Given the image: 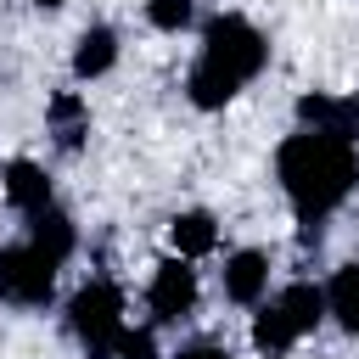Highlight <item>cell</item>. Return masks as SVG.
<instances>
[{
  "instance_id": "cell-1",
  "label": "cell",
  "mask_w": 359,
  "mask_h": 359,
  "mask_svg": "<svg viewBox=\"0 0 359 359\" xmlns=\"http://www.w3.org/2000/svg\"><path fill=\"white\" fill-rule=\"evenodd\" d=\"M275 180H280L303 236H320V224L359 185V146H348V140H337L325 129H297L275 151Z\"/></svg>"
},
{
  "instance_id": "cell-2",
  "label": "cell",
  "mask_w": 359,
  "mask_h": 359,
  "mask_svg": "<svg viewBox=\"0 0 359 359\" xmlns=\"http://www.w3.org/2000/svg\"><path fill=\"white\" fill-rule=\"evenodd\" d=\"M264 62H269V39H264L241 11L208 17V22H202V50H196V62H191V73H185L191 107H202V112L230 107V101L264 73Z\"/></svg>"
},
{
  "instance_id": "cell-3",
  "label": "cell",
  "mask_w": 359,
  "mask_h": 359,
  "mask_svg": "<svg viewBox=\"0 0 359 359\" xmlns=\"http://www.w3.org/2000/svg\"><path fill=\"white\" fill-rule=\"evenodd\" d=\"M123 292L118 280H84L67 297V331L84 342V359H112V337L123 331Z\"/></svg>"
},
{
  "instance_id": "cell-4",
  "label": "cell",
  "mask_w": 359,
  "mask_h": 359,
  "mask_svg": "<svg viewBox=\"0 0 359 359\" xmlns=\"http://www.w3.org/2000/svg\"><path fill=\"white\" fill-rule=\"evenodd\" d=\"M56 297V264L34 252L28 241L0 247V303L11 309H45Z\"/></svg>"
},
{
  "instance_id": "cell-5",
  "label": "cell",
  "mask_w": 359,
  "mask_h": 359,
  "mask_svg": "<svg viewBox=\"0 0 359 359\" xmlns=\"http://www.w3.org/2000/svg\"><path fill=\"white\" fill-rule=\"evenodd\" d=\"M146 309H151V325H180L191 309H196V269L191 258H163L146 280Z\"/></svg>"
},
{
  "instance_id": "cell-6",
  "label": "cell",
  "mask_w": 359,
  "mask_h": 359,
  "mask_svg": "<svg viewBox=\"0 0 359 359\" xmlns=\"http://www.w3.org/2000/svg\"><path fill=\"white\" fill-rule=\"evenodd\" d=\"M297 129H325L348 146H359V95H325V90H309L297 101Z\"/></svg>"
},
{
  "instance_id": "cell-7",
  "label": "cell",
  "mask_w": 359,
  "mask_h": 359,
  "mask_svg": "<svg viewBox=\"0 0 359 359\" xmlns=\"http://www.w3.org/2000/svg\"><path fill=\"white\" fill-rule=\"evenodd\" d=\"M224 297L241 303V309L269 297V252L264 247H241V252L224 258Z\"/></svg>"
},
{
  "instance_id": "cell-8",
  "label": "cell",
  "mask_w": 359,
  "mask_h": 359,
  "mask_svg": "<svg viewBox=\"0 0 359 359\" xmlns=\"http://www.w3.org/2000/svg\"><path fill=\"white\" fill-rule=\"evenodd\" d=\"M0 191H6V202L28 219V213H39L45 202H56L50 196V174L34 163V157H11L6 163V174H0Z\"/></svg>"
},
{
  "instance_id": "cell-9",
  "label": "cell",
  "mask_w": 359,
  "mask_h": 359,
  "mask_svg": "<svg viewBox=\"0 0 359 359\" xmlns=\"http://www.w3.org/2000/svg\"><path fill=\"white\" fill-rule=\"evenodd\" d=\"M28 247L34 252H45L56 269L73 258V247H79V230H73V219L56 208V202H45L39 213H28Z\"/></svg>"
},
{
  "instance_id": "cell-10",
  "label": "cell",
  "mask_w": 359,
  "mask_h": 359,
  "mask_svg": "<svg viewBox=\"0 0 359 359\" xmlns=\"http://www.w3.org/2000/svg\"><path fill=\"white\" fill-rule=\"evenodd\" d=\"M112 67H118V34H112L107 22H90V28L79 34V45H73V79L90 84V79H101V73H112Z\"/></svg>"
},
{
  "instance_id": "cell-11",
  "label": "cell",
  "mask_w": 359,
  "mask_h": 359,
  "mask_svg": "<svg viewBox=\"0 0 359 359\" xmlns=\"http://www.w3.org/2000/svg\"><path fill=\"white\" fill-rule=\"evenodd\" d=\"M168 247H174L180 258H208V252L219 247V219H213L208 208L174 213V219H168Z\"/></svg>"
},
{
  "instance_id": "cell-12",
  "label": "cell",
  "mask_w": 359,
  "mask_h": 359,
  "mask_svg": "<svg viewBox=\"0 0 359 359\" xmlns=\"http://www.w3.org/2000/svg\"><path fill=\"white\" fill-rule=\"evenodd\" d=\"M258 314H252V348L264 353V359H286L297 342H303V331L286 320V309L269 297V303H252Z\"/></svg>"
},
{
  "instance_id": "cell-13",
  "label": "cell",
  "mask_w": 359,
  "mask_h": 359,
  "mask_svg": "<svg viewBox=\"0 0 359 359\" xmlns=\"http://www.w3.org/2000/svg\"><path fill=\"white\" fill-rule=\"evenodd\" d=\"M325 320H337L348 337H359V264H342L325 280Z\"/></svg>"
},
{
  "instance_id": "cell-14",
  "label": "cell",
  "mask_w": 359,
  "mask_h": 359,
  "mask_svg": "<svg viewBox=\"0 0 359 359\" xmlns=\"http://www.w3.org/2000/svg\"><path fill=\"white\" fill-rule=\"evenodd\" d=\"M280 309H286V320L309 337L320 320H325V286H314V280H292V286H280V297H275Z\"/></svg>"
},
{
  "instance_id": "cell-15",
  "label": "cell",
  "mask_w": 359,
  "mask_h": 359,
  "mask_svg": "<svg viewBox=\"0 0 359 359\" xmlns=\"http://www.w3.org/2000/svg\"><path fill=\"white\" fill-rule=\"evenodd\" d=\"M50 135L73 151L79 140H84V129H90V107H84V95H73V90H62V95H50Z\"/></svg>"
},
{
  "instance_id": "cell-16",
  "label": "cell",
  "mask_w": 359,
  "mask_h": 359,
  "mask_svg": "<svg viewBox=\"0 0 359 359\" xmlns=\"http://www.w3.org/2000/svg\"><path fill=\"white\" fill-rule=\"evenodd\" d=\"M146 22L157 34H185L196 22V6L191 0H146Z\"/></svg>"
},
{
  "instance_id": "cell-17",
  "label": "cell",
  "mask_w": 359,
  "mask_h": 359,
  "mask_svg": "<svg viewBox=\"0 0 359 359\" xmlns=\"http://www.w3.org/2000/svg\"><path fill=\"white\" fill-rule=\"evenodd\" d=\"M112 359H157V337H151L146 325H140V331L123 325V331L112 337Z\"/></svg>"
},
{
  "instance_id": "cell-18",
  "label": "cell",
  "mask_w": 359,
  "mask_h": 359,
  "mask_svg": "<svg viewBox=\"0 0 359 359\" xmlns=\"http://www.w3.org/2000/svg\"><path fill=\"white\" fill-rule=\"evenodd\" d=\"M168 359H230V348H219V342H191V348L168 353Z\"/></svg>"
},
{
  "instance_id": "cell-19",
  "label": "cell",
  "mask_w": 359,
  "mask_h": 359,
  "mask_svg": "<svg viewBox=\"0 0 359 359\" xmlns=\"http://www.w3.org/2000/svg\"><path fill=\"white\" fill-rule=\"evenodd\" d=\"M34 6H39V11H56V6H67V0H34Z\"/></svg>"
}]
</instances>
